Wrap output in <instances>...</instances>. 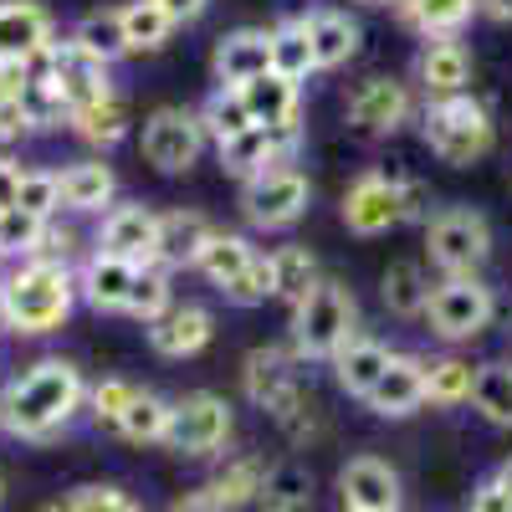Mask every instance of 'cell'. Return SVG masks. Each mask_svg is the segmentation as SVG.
<instances>
[{"label":"cell","instance_id":"cell-1","mask_svg":"<svg viewBox=\"0 0 512 512\" xmlns=\"http://www.w3.org/2000/svg\"><path fill=\"white\" fill-rule=\"evenodd\" d=\"M82 400H88V390H82L77 364L41 359L21 379L6 384V395H0V431L16 441H47L82 410Z\"/></svg>","mask_w":512,"mask_h":512},{"label":"cell","instance_id":"cell-2","mask_svg":"<svg viewBox=\"0 0 512 512\" xmlns=\"http://www.w3.org/2000/svg\"><path fill=\"white\" fill-rule=\"evenodd\" d=\"M77 282L57 256H31L26 267L0 277V318L16 333H52L72 313Z\"/></svg>","mask_w":512,"mask_h":512},{"label":"cell","instance_id":"cell-3","mask_svg":"<svg viewBox=\"0 0 512 512\" xmlns=\"http://www.w3.org/2000/svg\"><path fill=\"white\" fill-rule=\"evenodd\" d=\"M359 338V303L349 287L318 282L303 303L292 308V349L303 359H338Z\"/></svg>","mask_w":512,"mask_h":512},{"label":"cell","instance_id":"cell-4","mask_svg":"<svg viewBox=\"0 0 512 512\" xmlns=\"http://www.w3.org/2000/svg\"><path fill=\"white\" fill-rule=\"evenodd\" d=\"M425 246H431V262L446 277H477L492 256V226L472 205H441L425 221Z\"/></svg>","mask_w":512,"mask_h":512},{"label":"cell","instance_id":"cell-5","mask_svg":"<svg viewBox=\"0 0 512 512\" xmlns=\"http://www.w3.org/2000/svg\"><path fill=\"white\" fill-rule=\"evenodd\" d=\"M425 144L441 164H472L497 144V123L477 98H441L425 108Z\"/></svg>","mask_w":512,"mask_h":512},{"label":"cell","instance_id":"cell-6","mask_svg":"<svg viewBox=\"0 0 512 512\" xmlns=\"http://www.w3.org/2000/svg\"><path fill=\"white\" fill-rule=\"evenodd\" d=\"M31 77H41V82H47V88L62 98L67 118H72L77 108H93V103L113 98V88H108V62H98L93 52H82L72 36H67V41H52V47L31 62Z\"/></svg>","mask_w":512,"mask_h":512},{"label":"cell","instance_id":"cell-7","mask_svg":"<svg viewBox=\"0 0 512 512\" xmlns=\"http://www.w3.org/2000/svg\"><path fill=\"white\" fill-rule=\"evenodd\" d=\"M497 313V297L482 277H446L431 303H425V318H431V333H441L446 344H461V338H477Z\"/></svg>","mask_w":512,"mask_h":512},{"label":"cell","instance_id":"cell-8","mask_svg":"<svg viewBox=\"0 0 512 512\" xmlns=\"http://www.w3.org/2000/svg\"><path fill=\"white\" fill-rule=\"evenodd\" d=\"M226 436H231V405L216 390H195L175 405V415H169L164 446L180 451V456H210V451L226 446Z\"/></svg>","mask_w":512,"mask_h":512},{"label":"cell","instance_id":"cell-9","mask_svg":"<svg viewBox=\"0 0 512 512\" xmlns=\"http://www.w3.org/2000/svg\"><path fill=\"white\" fill-rule=\"evenodd\" d=\"M205 149V123L190 108H159L144 118V159L164 175H180L190 169Z\"/></svg>","mask_w":512,"mask_h":512},{"label":"cell","instance_id":"cell-10","mask_svg":"<svg viewBox=\"0 0 512 512\" xmlns=\"http://www.w3.org/2000/svg\"><path fill=\"white\" fill-rule=\"evenodd\" d=\"M241 210H246V221H251V226L282 231V226H292V221L308 210V180L297 175L292 164H287V169H267V175L246 180Z\"/></svg>","mask_w":512,"mask_h":512},{"label":"cell","instance_id":"cell-11","mask_svg":"<svg viewBox=\"0 0 512 512\" xmlns=\"http://www.w3.org/2000/svg\"><path fill=\"white\" fill-rule=\"evenodd\" d=\"M297 139H303L297 123H277V128L251 123L241 139L221 144V164L231 169V175H241V180H256V175H267V169H287Z\"/></svg>","mask_w":512,"mask_h":512},{"label":"cell","instance_id":"cell-12","mask_svg":"<svg viewBox=\"0 0 512 512\" xmlns=\"http://www.w3.org/2000/svg\"><path fill=\"white\" fill-rule=\"evenodd\" d=\"M405 221V195L400 180H384V175H359L344 195V226L354 236H379Z\"/></svg>","mask_w":512,"mask_h":512},{"label":"cell","instance_id":"cell-13","mask_svg":"<svg viewBox=\"0 0 512 512\" xmlns=\"http://www.w3.org/2000/svg\"><path fill=\"white\" fill-rule=\"evenodd\" d=\"M98 251L108 256H123L134 267H159L154 251H159V216L144 205H113L103 216V231H98Z\"/></svg>","mask_w":512,"mask_h":512},{"label":"cell","instance_id":"cell-14","mask_svg":"<svg viewBox=\"0 0 512 512\" xmlns=\"http://www.w3.org/2000/svg\"><path fill=\"white\" fill-rule=\"evenodd\" d=\"M344 512H400V472L379 456H354L338 472Z\"/></svg>","mask_w":512,"mask_h":512},{"label":"cell","instance_id":"cell-15","mask_svg":"<svg viewBox=\"0 0 512 512\" xmlns=\"http://www.w3.org/2000/svg\"><path fill=\"white\" fill-rule=\"evenodd\" d=\"M52 47V16L36 0H0V62L31 67Z\"/></svg>","mask_w":512,"mask_h":512},{"label":"cell","instance_id":"cell-16","mask_svg":"<svg viewBox=\"0 0 512 512\" xmlns=\"http://www.w3.org/2000/svg\"><path fill=\"white\" fill-rule=\"evenodd\" d=\"M210 333H216L210 308H200V303H169L149 323V349L164 354V359H190V354H200L210 344Z\"/></svg>","mask_w":512,"mask_h":512},{"label":"cell","instance_id":"cell-17","mask_svg":"<svg viewBox=\"0 0 512 512\" xmlns=\"http://www.w3.org/2000/svg\"><path fill=\"white\" fill-rule=\"evenodd\" d=\"M405 113H410V93L395 77H369L349 98V123L359 128V134H395V128L405 123Z\"/></svg>","mask_w":512,"mask_h":512},{"label":"cell","instance_id":"cell-18","mask_svg":"<svg viewBox=\"0 0 512 512\" xmlns=\"http://www.w3.org/2000/svg\"><path fill=\"white\" fill-rule=\"evenodd\" d=\"M262 72H272V31L241 26L216 41V82L221 88H246Z\"/></svg>","mask_w":512,"mask_h":512},{"label":"cell","instance_id":"cell-19","mask_svg":"<svg viewBox=\"0 0 512 512\" xmlns=\"http://www.w3.org/2000/svg\"><path fill=\"white\" fill-rule=\"evenodd\" d=\"M374 415H410L425 405V359L415 354H390V369L379 374V384L364 395Z\"/></svg>","mask_w":512,"mask_h":512},{"label":"cell","instance_id":"cell-20","mask_svg":"<svg viewBox=\"0 0 512 512\" xmlns=\"http://www.w3.org/2000/svg\"><path fill=\"white\" fill-rule=\"evenodd\" d=\"M415 72H420V88L431 93L436 103H441V98H461V93H466V77H472V57H466V47H461L456 36L425 41Z\"/></svg>","mask_w":512,"mask_h":512},{"label":"cell","instance_id":"cell-21","mask_svg":"<svg viewBox=\"0 0 512 512\" xmlns=\"http://www.w3.org/2000/svg\"><path fill=\"white\" fill-rule=\"evenodd\" d=\"M210 236H216V226H210L205 216H195V210H169V216H159V251H154V262L164 272L169 267H195Z\"/></svg>","mask_w":512,"mask_h":512},{"label":"cell","instance_id":"cell-22","mask_svg":"<svg viewBox=\"0 0 512 512\" xmlns=\"http://www.w3.org/2000/svg\"><path fill=\"white\" fill-rule=\"evenodd\" d=\"M134 277H139V267L134 262H123V256H108V251H98L88 267H82V277H77V287H82V297L98 308V313H123L128 308V292H134Z\"/></svg>","mask_w":512,"mask_h":512},{"label":"cell","instance_id":"cell-23","mask_svg":"<svg viewBox=\"0 0 512 512\" xmlns=\"http://www.w3.org/2000/svg\"><path fill=\"white\" fill-rule=\"evenodd\" d=\"M308 41H313V62L318 67H344L359 52L364 31L344 11H308Z\"/></svg>","mask_w":512,"mask_h":512},{"label":"cell","instance_id":"cell-24","mask_svg":"<svg viewBox=\"0 0 512 512\" xmlns=\"http://www.w3.org/2000/svg\"><path fill=\"white\" fill-rule=\"evenodd\" d=\"M395 11L425 36V41H446L466 21L477 16V0H395Z\"/></svg>","mask_w":512,"mask_h":512},{"label":"cell","instance_id":"cell-25","mask_svg":"<svg viewBox=\"0 0 512 512\" xmlns=\"http://www.w3.org/2000/svg\"><path fill=\"white\" fill-rule=\"evenodd\" d=\"M241 103H246L251 123H267V128L297 123V82H287L277 72H262L256 82H246V88H241Z\"/></svg>","mask_w":512,"mask_h":512},{"label":"cell","instance_id":"cell-26","mask_svg":"<svg viewBox=\"0 0 512 512\" xmlns=\"http://www.w3.org/2000/svg\"><path fill=\"white\" fill-rule=\"evenodd\" d=\"M333 369H338V384H344L349 395H359V400H364V395L374 390V384H379V374L390 369V349H384V344H374V338H364V333H359L349 349H338Z\"/></svg>","mask_w":512,"mask_h":512},{"label":"cell","instance_id":"cell-27","mask_svg":"<svg viewBox=\"0 0 512 512\" xmlns=\"http://www.w3.org/2000/svg\"><path fill=\"white\" fill-rule=\"evenodd\" d=\"M251 262H256V246H251L246 236H236V231H216V236L205 241V251H200V262H195V267H200L210 282H216V287H231Z\"/></svg>","mask_w":512,"mask_h":512},{"label":"cell","instance_id":"cell-28","mask_svg":"<svg viewBox=\"0 0 512 512\" xmlns=\"http://www.w3.org/2000/svg\"><path fill=\"white\" fill-rule=\"evenodd\" d=\"M205 487L221 497V507H226V512H236V507H246V502H262V487H267V466L256 461V456H236V461H226L221 472L205 482Z\"/></svg>","mask_w":512,"mask_h":512},{"label":"cell","instance_id":"cell-29","mask_svg":"<svg viewBox=\"0 0 512 512\" xmlns=\"http://www.w3.org/2000/svg\"><path fill=\"white\" fill-rule=\"evenodd\" d=\"M113 190H118L113 169L98 164V159H82V164H72L62 175V205L67 210H103L113 200Z\"/></svg>","mask_w":512,"mask_h":512},{"label":"cell","instance_id":"cell-30","mask_svg":"<svg viewBox=\"0 0 512 512\" xmlns=\"http://www.w3.org/2000/svg\"><path fill=\"white\" fill-rule=\"evenodd\" d=\"M262 512H313V477H308V466H297V461L267 466Z\"/></svg>","mask_w":512,"mask_h":512},{"label":"cell","instance_id":"cell-31","mask_svg":"<svg viewBox=\"0 0 512 512\" xmlns=\"http://www.w3.org/2000/svg\"><path fill=\"white\" fill-rule=\"evenodd\" d=\"M272 72L287 77V82H297V88H303L308 72H318L313 41H308V16H303V21H287V26L272 31Z\"/></svg>","mask_w":512,"mask_h":512},{"label":"cell","instance_id":"cell-32","mask_svg":"<svg viewBox=\"0 0 512 512\" xmlns=\"http://www.w3.org/2000/svg\"><path fill=\"white\" fill-rule=\"evenodd\" d=\"M472 405L482 410L487 425H502V431H512V359H507V364H477Z\"/></svg>","mask_w":512,"mask_h":512},{"label":"cell","instance_id":"cell-33","mask_svg":"<svg viewBox=\"0 0 512 512\" xmlns=\"http://www.w3.org/2000/svg\"><path fill=\"white\" fill-rule=\"evenodd\" d=\"M472 384H477V364L472 359H431L425 364V400L431 405H466L472 400Z\"/></svg>","mask_w":512,"mask_h":512},{"label":"cell","instance_id":"cell-34","mask_svg":"<svg viewBox=\"0 0 512 512\" xmlns=\"http://www.w3.org/2000/svg\"><path fill=\"white\" fill-rule=\"evenodd\" d=\"M72 41L82 52H93L98 62H118V57H128V36H123V11H93V16H82L77 21V31H72Z\"/></svg>","mask_w":512,"mask_h":512},{"label":"cell","instance_id":"cell-35","mask_svg":"<svg viewBox=\"0 0 512 512\" xmlns=\"http://www.w3.org/2000/svg\"><path fill=\"white\" fill-rule=\"evenodd\" d=\"M384 308H390L395 318H415L425 313V303H431V287H425V267L420 262H395L390 272H384Z\"/></svg>","mask_w":512,"mask_h":512},{"label":"cell","instance_id":"cell-36","mask_svg":"<svg viewBox=\"0 0 512 512\" xmlns=\"http://www.w3.org/2000/svg\"><path fill=\"white\" fill-rule=\"evenodd\" d=\"M169 415H175V405H169V400H159L154 390H139V395H134V405L123 410L118 436H123V441H134V446L164 441V436H169Z\"/></svg>","mask_w":512,"mask_h":512},{"label":"cell","instance_id":"cell-37","mask_svg":"<svg viewBox=\"0 0 512 512\" xmlns=\"http://www.w3.org/2000/svg\"><path fill=\"white\" fill-rule=\"evenodd\" d=\"M272 277H277V297H282V303H292V308L323 282L308 246H282V251L272 256Z\"/></svg>","mask_w":512,"mask_h":512},{"label":"cell","instance_id":"cell-38","mask_svg":"<svg viewBox=\"0 0 512 512\" xmlns=\"http://www.w3.org/2000/svg\"><path fill=\"white\" fill-rule=\"evenodd\" d=\"M175 21L164 16L159 0H128L123 6V36H128V52H159Z\"/></svg>","mask_w":512,"mask_h":512},{"label":"cell","instance_id":"cell-39","mask_svg":"<svg viewBox=\"0 0 512 512\" xmlns=\"http://www.w3.org/2000/svg\"><path fill=\"white\" fill-rule=\"evenodd\" d=\"M72 128L88 144H98V149H113L123 134H128V108L118 103V98H103V103H93V108H77L72 118H67Z\"/></svg>","mask_w":512,"mask_h":512},{"label":"cell","instance_id":"cell-40","mask_svg":"<svg viewBox=\"0 0 512 512\" xmlns=\"http://www.w3.org/2000/svg\"><path fill=\"white\" fill-rule=\"evenodd\" d=\"M200 123H205V134H216V144L241 139L246 128H251V113L241 103V88H216V98H210L205 113H200Z\"/></svg>","mask_w":512,"mask_h":512},{"label":"cell","instance_id":"cell-41","mask_svg":"<svg viewBox=\"0 0 512 512\" xmlns=\"http://www.w3.org/2000/svg\"><path fill=\"white\" fill-rule=\"evenodd\" d=\"M47 241V221L26 216V210H0V256H41Z\"/></svg>","mask_w":512,"mask_h":512},{"label":"cell","instance_id":"cell-42","mask_svg":"<svg viewBox=\"0 0 512 512\" xmlns=\"http://www.w3.org/2000/svg\"><path fill=\"white\" fill-rule=\"evenodd\" d=\"M164 308H169V272H164V267H139L134 292H128V308H123V313H134V318L154 323Z\"/></svg>","mask_w":512,"mask_h":512},{"label":"cell","instance_id":"cell-43","mask_svg":"<svg viewBox=\"0 0 512 512\" xmlns=\"http://www.w3.org/2000/svg\"><path fill=\"white\" fill-rule=\"evenodd\" d=\"M16 205L26 210V216L47 221L52 210L62 205V175H52V169H26V175H21V195H16Z\"/></svg>","mask_w":512,"mask_h":512},{"label":"cell","instance_id":"cell-44","mask_svg":"<svg viewBox=\"0 0 512 512\" xmlns=\"http://www.w3.org/2000/svg\"><path fill=\"white\" fill-rule=\"evenodd\" d=\"M226 297L236 308H256V303H267V297H277V277H272V256H256V262L226 287Z\"/></svg>","mask_w":512,"mask_h":512},{"label":"cell","instance_id":"cell-45","mask_svg":"<svg viewBox=\"0 0 512 512\" xmlns=\"http://www.w3.org/2000/svg\"><path fill=\"white\" fill-rule=\"evenodd\" d=\"M134 384H128V379H103L98 384V390H93V420L103 425V431H118V425H123V410L128 405H134Z\"/></svg>","mask_w":512,"mask_h":512},{"label":"cell","instance_id":"cell-46","mask_svg":"<svg viewBox=\"0 0 512 512\" xmlns=\"http://www.w3.org/2000/svg\"><path fill=\"white\" fill-rule=\"evenodd\" d=\"M72 512H144L128 492H118V487H77L72 497Z\"/></svg>","mask_w":512,"mask_h":512},{"label":"cell","instance_id":"cell-47","mask_svg":"<svg viewBox=\"0 0 512 512\" xmlns=\"http://www.w3.org/2000/svg\"><path fill=\"white\" fill-rule=\"evenodd\" d=\"M21 175H26V169H21L16 159H6V154H0V210H16V195H21Z\"/></svg>","mask_w":512,"mask_h":512},{"label":"cell","instance_id":"cell-48","mask_svg":"<svg viewBox=\"0 0 512 512\" xmlns=\"http://www.w3.org/2000/svg\"><path fill=\"white\" fill-rule=\"evenodd\" d=\"M466 512H512V497L497 487V482H482L477 492H472V507Z\"/></svg>","mask_w":512,"mask_h":512},{"label":"cell","instance_id":"cell-49","mask_svg":"<svg viewBox=\"0 0 512 512\" xmlns=\"http://www.w3.org/2000/svg\"><path fill=\"white\" fill-rule=\"evenodd\" d=\"M26 128H31V118H26V108H21V103H0V144L21 139Z\"/></svg>","mask_w":512,"mask_h":512},{"label":"cell","instance_id":"cell-50","mask_svg":"<svg viewBox=\"0 0 512 512\" xmlns=\"http://www.w3.org/2000/svg\"><path fill=\"white\" fill-rule=\"evenodd\" d=\"M169 512H226V507H221V497L210 492V487H195V492H185Z\"/></svg>","mask_w":512,"mask_h":512},{"label":"cell","instance_id":"cell-51","mask_svg":"<svg viewBox=\"0 0 512 512\" xmlns=\"http://www.w3.org/2000/svg\"><path fill=\"white\" fill-rule=\"evenodd\" d=\"M159 6H164V16L175 21V26H185V21L205 16V6H210V0H159Z\"/></svg>","mask_w":512,"mask_h":512},{"label":"cell","instance_id":"cell-52","mask_svg":"<svg viewBox=\"0 0 512 512\" xmlns=\"http://www.w3.org/2000/svg\"><path fill=\"white\" fill-rule=\"evenodd\" d=\"M400 195H405V221H415V216H425V185H415V180H405V185H400Z\"/></svg>","mask_w":512,"mask_h":512},{"label":"cell","instance_id":"cell-53","mask_svg":"<svg viewBox=\"0 0 512 512\" xmlns=\"http://www.w3.org/2000/svg\"><path fill=\"white\" fill-rule=\"evenodd\" d=\"M477 11L492 21H512V0H477Z\"/></svg>","mask_w":512,"mask_h":512},{"label":"cell","instance_id":"cell-54","mask_svg":"<svg viewBox=\"0 0 512 512\" xmlns=\"http://www.w3.org/2000/svg\"><path fill=\"white\" fill-rule=\"evenodd\" d=\"M492 482H497V487H502V492L512 497V456H507V461L497 466V477H492Z\"/></svg>","mask_w":512,"mask_h":512},{"label":"cell","instance_id":"cell-55","mask_svg":"<svg viewBox=\"0 0 512 512\" xmlns=\"http://www.w3.org/2000/svg\"><path fill=\"white\" fill-rule=\"evenodd\" d=\"M41 512H72V502H57V507H41Z\"/></svg>","mask_w":512,"mask_h":512},{"label":"cell","instance_id":"cell-56","mask_svg":"<svg viewBox=\"0 0 512 512\" xmlns=\"http://www.w3.org/2000/svg\"><path fill=\"white\" fill-rule=\"evenodd\" d=\"M359 6H395V0H359Z\"/></svg>","mask_w":512,"mask_h":512},{"label":"cell","instance_id":"cell-57","mask_svg":"<svg viewBox=\"0 0 512 512\" xmlns=\"http://www.w3.org/2000/svg\"><path fill=\"white\" fill-rule=\"evenodd\" d=\"M0 502H6V477H0Z\"/></svg>","mask_w":512,"mask_h":512},{"label":"cell","instance_id":"cell-58","mask_svg":"<svg viewBox=\"0 0 512 512\" xmlns=\"http://www.w3.org/2000/svg\"><path fill=\"white\" fill-rule=\"evenodd\" d=\"M0 262H6V256H0ZM0 277H6V272H0Z\"/></svg>","mask_w":512,"mask_h":512}]
</instances>
